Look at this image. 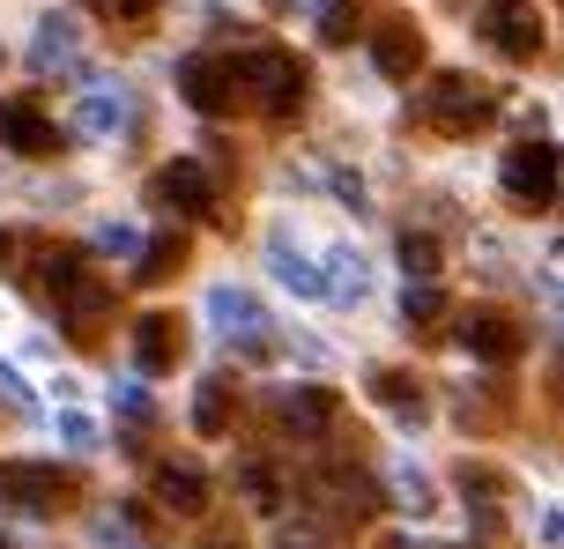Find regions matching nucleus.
<instances>
[{"label":"nucleus","mask_w":564,"mask_h":549,"mask_svg":"<svg viewBox=\"0 0 564 549\" xmlns=\"http://www.w3.org/2000/svg\"><path fill=\"white\" fill-rule=\"evenodd\" d=\"M305 89H312V75H305V59L297 53H282V45H253V53L238 59V97H253L260 112L275 119H297V105H305Z\"/></svg>","instance_id":"nucleus-1"},{"label":"nucleus","mask_w":564,"mask_h":549,"mask_svg":"<svg viewBox=\"0 0 564 549\" xmlns=\"http://www.w3.org/2000/svg\"><path fill=\"white\" fill-rule=\"evenodd\" d=\"M490 89L476 83V75H438V83L423 89V127H438V134H453V142H468V134H482L490 127Z\"/></svg>","instance_id":"nucleus-2"},{"label":"nucleus","mask_w":564,"mask_h":549,"mask_svg":"<svg viewBox=\"0 0 564 549\" xmlns=\"http://www.w3.org/2000/svg\"><path fill=\"white\" fill-rule=\"evenodd\" d=\"M498 178H506V201L512 208H535V216H542V208L557 201V142H520Z\"/></svg>","instance_id":"nucleus-3"},{"label":"nucleus","mask_w":564,"mask_h":549,"mask_svg":"<svg viewBox=\"0 0 564 549\" xmlns=\"http://www.w3.org/2000/svg\"><path fill=\"white\" fill-rule=\"evenodd\" d=\"M178 97H186V105H194L200 119L238 112V59H216V53L178 59Z\"/></svg>","instance_id":"nucleus-4"},{"label":"nucleus","mask_w":564,"mask_h":549,"mask_svg":"<svg viewBox=\"0 0 564 549\" xmlns=\"http://www.w3.org/2000/svg\"><path fill=\"white\" fill-rule=\"evenodd\" d=\"M0 497H15L30 513H53V505L75 497V475L53 461H0Z\"/></svg>","instance_id":"nucleus-5"},{"label":"nucleus","mask_w":564,"mask_h":549,"mask_svg":"<svg viewBox=\"0 0 564 549\" xmlns=\"http://www.w3.org/2000/svg\"><path fill=\"white\" fill-rule=\"evenodd\" d=\"M482 37H490L506 59H535L542 45H550V37H542L535 0H490V8H482Z\"/></svg>","instance_id":"nucleus-6"},{"label":"nucleus","mask_w":564,"mask_h":549,"mask_svg":"<svg viewBox=\"0 0 564 549\" xmlns=\"http://www.w3.org/2000/svg\"><path fill=\"white\" fill-rule=\"evenodd\" d=\"M460 349L482 356V364H512V356L528 349V327L512 312H498V305H476V312L460 319Z\"/></svg>","instance_id":"nucleus-7"},{"label":"nucleus","mask_w":564,"mask_h":549,"mask_svg":"<svg viewBox=\"0 0 564 549\" xmlns=\"http://www.w3.org/2000/svg\"><path fill=\"white\" fill-rule=\"evenodd\" d=\"M59 319H67V334H75V342H97V334H105V319H112V289L97 283V275H67V283H59Z\"/></svg>","instance_id":"nucleus-8"},{"label":"nucleus","mask_w":564,"mask_h":549,"mask_svg":"<svg viewBox=\"0 0 564 549\" xmlns=\"http://www.w3.org/2000/svg\"><path fill=\"white\" fill-rule=\"evenodd\" d=\"M423 30H416V15H387V23L371 30V59H379V75L387 83H416V67H423Z\"/></svg>","instance_id":"nucleus-9"},{"label":"nucleus","mask_w":564,"mask_h":549,"mask_svg":"<svg viewBox=\"0 0 564 549\" xmlns=\"http://www.w3.org/2000/svg\"><path fill=\"white\" fill-rule=\"evenodd\" d=\"M0 149H15V156H53L59 149V127L45 119L37 97H8L0 105Z\"/></svg>","instance_id":"nucleus-10"},{"label":"nucleus","mask_w":564,"mask_h":549,"mask_svg":"<svg viewBox=\"0 0 564 549\" xmlns=\"http://www.w3.org/2000/svg\"><path fill=\"white\" fill-rule=\"evenodd\" d=\"M178 356H186V319L178 312H141L134 319V364L156 378V372H171Z\"/></svg>","instance_id":"nucleus-11"},{"label":"nucleus","mask_w":564,"mask_h":549,"mask_svg":"<svg viewBox=\"0 0 564 549\" xmlns=\"http://www.w3.org/2000/svg\"><path fill=\"white\" fill-rule=\"evenodd\" d=\"M149 194H156V208H171V216H186V223L216 208V186H208V172H200V164H164Z\"/></svg>","instance_id":"nucleus-12"},{"label":"nucleus","mask_w":564,"mask_h":549,"mask_svg":"<svg viewBox=\"0 0 564 549\" xmlns=\"http://www.w3.org/2000/svg\"><path fill=\"white\" fill-rule=\"evenodd\" d=\"M156 505L178 513V520H200L208 513V475L194 461H156Z\"/></svg>","instance_id":"nucleus-13"},{"label":"nucleus","mask_w":564,"mask_h":549,"mask_svg":"<svg viewBox=\"0 0 564 549\" xmlns=\"http://www.w3.org/2000/svg\"><path fill=\"white\" fill-rule=\"evenodd\" d=\"M312 497H335L349 520H371V513L387 505V491L371 483L365 468H327V475H312Z\"/></svg>","instance_id":"nucleus-14"},{"label":"nucleus","mask_w":564,"mask_h":549,"mask_svg":"<svg viewBox=\"0 0 564 549\" xmlns=\"http://www.w3.org/2000/svg\"><path fill=\"white\" fill-rule=\"evenodd\" d=\"M282 431L290 438H327L335 431V416H341V402L327 394V386H297V394H282Z\"/></svg>","instance_id":"nucleus-15"},{"label":"nucleus","mask_w":564,"mask_h":549,"mask_svg":"<svg viewBox=\"0 0 564 549\" xmlns=\"http://www.w3.org/2000/svg\"><path fill=\"white\" fill-rule=\"evenodd\" d=\"M208 312H216V327H224L230 342L246 334V349H268V327H260V305L246 297V289H216V297H208Z\"/></svg>","instance_id":"nucleus-16"},{"label":"nucleus","mask_w":564,"mask_h":549,"mask_svg":"<svg viewBox=\"0 0 564 549\" xmlns=\"http://www.w3.org/2000/svg\"><path fill=\"white\" fill-rule=\"evenodd\" d=\"M230 416H238V386H230V378H200V394H194V431H200V438H224Z\"/></svg>","instance_id":"nucleus-17"},{"label":"nucleus","mask_w":564,"mask_h":549,"mask_svg":"<svg viewBox=\"0 0 564 549\" xmlns=\"http://www.w3.org/2000/svg\"><path fill=\"white\" fill-rule=\"evenodd\" d=\"M75 53H83V37H75V23H59V15H45V30H37V45H30V67H37V75H53V67H75Z\"/></svg>","instance_id":"nucleus-18"},{"label":"nucleus","mask_w":564,"mask_h":549,"mask_svg":"<svg viewBox=\"0 0 564 549\" xmlns=\"http://www.w3.org/2000/svg\"><path fill=\"white\" fill-rule=\"evenodd\" d=\"M371 394L394 408L401 424H423V386H416L409 372H371Z\"/></svg>","instance_id":"nucleus-19"},{"label":"nucleus","mask_w":564,"mask_h":549,"mask_svg":"<svg viewBox=\"0 0 564 549\" xmlns=\"http://www.w3.org/2000/svg\"><path fill=\"white\" fill-rule=\"evenodd\" d=\"M178 267H186V238L178 231H164V238H149V245H141V283H171V275H178Z\"/></svg>","instance_id":"nucleus-20"},{"label":"nucleus","mask_w":564,"mask_h":549,"mask_svg":"<svg viewBox=\"0 0 564 549\" xmlns=\"http://www.w3.org/2000/svg\"><path fill=\"white\" fill-rule=\"evenodd\" d=\"M319 289H327L335 305H357V297H365V261H357V253H327V267H319Z\"/></svg>","instance_id":"nucleus-21"},{"label":"nucleus","mask_w":564,"mask_h":549,"mask_svg":"<svg viewBox=\"0 0 564 549\" xmlns=\"http://www.w3.org/2000/svg\"><path fill=\"white\" fill-rule=\"evenodd\" d=\"M401 267H409V283H431V275H438V238L431 231H401Z\"/></svg>","instance_id":"nucleus-22"},{"label":"nucleus","mask_w":564,"mask_h":549,"mask_svg":"<svg viewBox=\"0 0 564 549\" xmlns=\"http://www.w3.org/2000/svg\"><path fill=\"white\" fill-rule=\"evenodd\" d=\"M438 312H446V289L438 283H409L401 289V319H409V327H438Z\"/></svg>","instance_id":"nucleus-23"},{"label":"nucleus","mask_w":564,"mask_h":549,"mask_svg":"<svg viewBox=\"0 0 564 549\" xmlns=\"http://www.w3.org/2000/svg\"><path fill=\"white\" fill-rule=\"evenodd\" d=\"M238 483H246V497H253L260 513H275V505H282V483H275V468H268V461H246V468H238Z\"/></svg>","instance_id":"nucleus-24"},{"label":"nucleus","mask_w":564,"mask_h":549,"mask_svg":"<svg viewBox=\"0 0 564 549\" xmlns=\"http://www.w3.org/2000/svg\"><path fill=\"white\" fill-rule=\"evenodd\" d=\"M275 275H282L290 289H305V297H327V289H319V267H312V261H297L290 245H275Z\"/></svg>","instance_id":"nucleus-25"},{"label":"nucleus","mask_w":564,"mask_h":549,"mask_svg":"<svg viewBox=\"0 0 564 549\" xmlns=\"http://www.w3.org/2000/svg\"><path fill=\"white\" fill-rule=\"evenodd\" d=\"M319 37H327V45H349V37H357V0H327V8H319Z\"/></svg>","instance_id":"nucleus-26"},{"label":"nucleus","mask_w":564,"mask_h":549,"mask_svg":"<svg viewBox=\"0 0 564 549\" xmlns=\"http://www.w3.org/2000/svg\"><path fill=\"white\" fill-rule=\"evenodd\" d=\"M75 127H83V134H112V127H119V97H83Z\"/></svg>","instance_id":"nucleus-27"},{"label":"nucleus","mask_w":564,"mask_h":549,"mask_svg":"<svg viewBox=\"0 0 564 549\" xmlns=\"http://www.w3.org/2000/svg\"><path fill=\"white\" fill-rule=\"evenodd\" d=\"M0 275H30V231L0 223Z\"/></svg>","instance_id":"nucleus-28"},{"label":"nucleus","mask_w":564,"mask_h":549,"mask_svg":"<svg viewBox=\"0 0 564 549\" xmlns=\"http://www.w3.org/2000/svg\"><path fill=\"white\" fill-rule=\"evenodd\" d=\"M460 491H468V505H476V497H482V505H498V468L468 461V468H460Z\"/></svg>","instance_id":"nucleus-29"},{"label":"nucleus","mask_w":564,"mask_h":549,"mask_svg":"<svg viewBox=\"0 0 564 549\" xmlns=\"http://www.w3.org/2000/svg\"><path fill=\"white\" fill-rule=\"evenodd\" d=\"M119 416H127V424H156V408H149V394H141V386H119Z\"/></svg>","instance_id":"nucleus-30"},{"label":"nucleus","mask_w":564,"mask_h":549,"mask_svg":"<svg viewBox=\"0 0 564 549\" xmlns=\"http://www.w3.org/2000/svg\"><path fill=\"white\" fill-rule=\"evenodd\" d=\"M394 497H401V505H416V513H431V483H423L416 468H401V483H394Z\"/></svg>","instance_id":"nucleus-31"},{"label":"nucleus","mask_w":564,"mask_h":549,"mask_svg":"<svg viewBox=\"0 0 564 549\" xmlns=\"http://www.w3.org/2000/svg\"><path fill=\"white\" fill-rule=\"evenodd\" d=\"M97 8H105L112 23H141V15H156L164 0H97Z\"/></svg>","instance_id":"nucleus-32"},{"label":"nucleus","mask_w":564,"mask_h":549,"mask_svg":"<svg viewBox=\"0 0 564 549\" xmlns=\"http://www.w3.org/2000/svg\"><path fill=\"white\" fill-rule=\"evenodd\" d=\"M275 549H335V542H327L319 527H282V535H275Z\"/></svg>","instance_id":"nucleus-33"},{"label":"nucleus","mask_w":564,"mask_h":549,"mask_svg":"<svg viewBox=\"0 0 564 549\" xmlns=\"http://www.w3.org/2000/svg\"><path fill=\"white\" fill-rule=\"evenodd\" d=\"M0 402H8V408H23V416L37 408V402H30V386H23L15 372H8V364H0Z\"/></svg>","instance_id":"nucleus-34"},{"label":"nucleus","mask_w":564,"mask_h":549,"mask_svg":"<svg viewBox=\"0 0 564 549\" xmlns=\"http://www.w3.org/2000/svg\"><path fill=\"white\" fill-rule=\"evenodd\" d=\"M97 245H105V253H141V231H127V223H112V231L97 238Z\"/></svg>","instance_id":"nucleus-35"},{"label":"nucleus","mask_w":564,"mask_h":549,"mask_svg":"<svg viewBox=\"0 0 564 549\" xmlns=\"http://www.w3.org/2000/svg\"><path fill=\"white\" fill-rule=\"evenodd\" d=\"M59 431L75 438V446H97V431H89V416H59Z\"/></svg>","instance_id":"nucleus-36"},{"label":"nucleus","mask_w":564,"mask_h":549,"mask_svg":"<svg viewBox=\"0 0 564 549\" xmlns=\"http://www.w3.org/2000/svg\"><path fill=\"white\" fill-rule=\"evenodd\" d=\"M216 549H238V542H216Z\"/></svg>","instance_id":"nucleus-37"},{"label":"nucleus","mask_w":564,"mask_h":549,"mask_svg":"<svg viewBox=\"0 0 564 549\" xmlns=\"http://www.w3.org/2000/svg\"><path fill=\"white\" fill-rule=\"evenodd\" d=\"M0 549H8V542H0Z\"/></svg>","instance_id":"nucleus-38"}]
</instances>
